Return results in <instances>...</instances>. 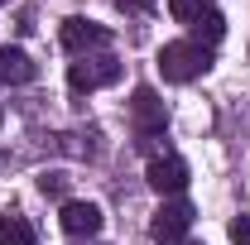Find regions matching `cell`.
<instances>
[{
	"label": "cell",
	"instance_id": "cell-1",
	"mask_svg": "<svg viewBox=\"0 0 250 245\" xmlns=\"http://www.w3.org/2000/svg\"><path fill=\"white\" fill-rule=\"evenodd\" d=\"M212 67V48L207 43H192V39H178V43H164L159 48V77L164 82H192Z\"/></svg>",
	"mask_w": 250,
	"mask_h": 245
},
{
	"label": "cell",
	"instance_id": "cell-2",
	"mask_svg": "<svg viewBox=\"0 0 250 245\" xmlns=\"http://www.w3.org/2000/svg\"><path fill=\"white\" fill-rule=\"evenodd\" d=\"M111 82H121V62L116 58H82L67 67L72 92H96V87H111Z\"/></svg>",
	"mask_w": 250,
	"mask_h": 245
},
{
	"label": "cell",
	"instance_id": "cell-3",
	"mask_svg": "<svg viewBox=\"0 0 250 245\" xmlns=\"http://www.w3.org/2000/svg\"><path fill=\"white\" fill-rule=\"evenodd\" d=\"M188 226H192V207H188L183 197H178V202H164V207L154 212V221H149V241L178 245L188 236Z\"/></svg>",
	"mask_w": 250,
	"mask_h": 245
},
{
	"label": "cell",
	"instance_id": "cell-4",
	"mask_svg": "<svg viewBox=\"0 0 250 245\" xmlns=\"http://www.w3.org/2000/svg\"><path fill=\"white\" fill-rule=\"evenodd\" d=\"M58 39H62V48H67V53H87V48H106V43H111V29H106V24H96V20L72 15V20H62Z\"/></svg>",
	"mask_w": 250,
	"mask_h": 245
},
{
	"label": "cell",
	"instance_id": "cell-5",
	"mask_svg": "<svg viewBox=\"0 0 250 245\" xmlns=\"http://www.w3.org/2000/svg\"><path fill=\"white\" fill-rule=\"evenodd\" d=\"M145 178H149V187H154V192H183L192 173H188V163L178 159V154H164V159H149Z\"/></svg>",
	"mask_w": 250,
	"mask_h": 245
},
{
	"label": "cell",
	"instance_id": "cell-6",
	"mask_svg": "<svg viewBox=\"0 0 250 245\" xmlns=\"http://www.w3.org/2000/svg\"><path fill=\"white\" fill-rule=\"evenodd\" d=\"M130 111H135V130H140V135H159V130L168 125V111H164V101H159L149 87H140V92H135Z\"/></svg>",
	"mask_w": 250,
	"mask_h": 245
},
{
	"label": "cell",
	"instance_id": "cell-7",
	"mask_svg": "<svg viewBox=\"0 0 250 245\" xmlns=\"http://www.w3.org/2000/svg\"><path fill=\"white\" fill-rule=\"evenodd\" d=\"M58 221H62L67 236L82 241V236H96V231H101V207H96V202H62Z\"/></svg>",
	"mask_w": 250,
	"mask_h": 245
},
{
	"label": "cell",
	"instance_id": "cell-8",
	"mask_svg": "<svg viewBox=\"0 0 250 245\" xmlns=\"http://www.w3.org/2000/svg\"><path fill=\"white\" fill-rule=\"evenodd\" d=\"M34 77H39V67H34V58L24 53V48H5V53H0V82L24 87V82H34Z\"/></svg>",
	"mask_w": 250,
	"mask_h": 245
},
{
	"label": "cell",
	"instance_id": "cell-9",
	"mask_svg": "<svg viewBox=\"0 0 250 245\" xmlns=\"http://www.w3.org/2000/svg\"><path fill=\"white\" fill-rule=\"evenodd\" d=\"M0 245H34V226L24 221V216L5 212L0 216Z\"/></svg>",
	"mask_w": 250,
	"mask_h": 245
},
{
	"label": "cell",
	"instance_id": "cell-10",
	"mask_svg": "<svg viewBox=\"0 0 250 245\" xmlns=\"http://www.w3.org/2000/svg\"><path fill=\"white\" fill-rule=\"evenodd\" d=\"M207 10H212V0H168V15H173L178 24H197Z\"/></svg>",
	"mask_w": 250,
	"mask_h": 245
},
{
	"label": "cell",
	"instance_id": "cell-11",
	"mask_svg": "<svg viewBox=\"0 0 250 245\" xmlns=\"http://www.w3.org/2000/svg\"><path fill=\"white\" fill-rule=\"evenodd\" d=\"M192 29H197V39H207V43H217L221 34H226V20H221L217 10H207V15H202V20H197Z\"/></svg>",
	"mask_w": 250,
	"mask_h": 245
},
{
	"label": "cell",
	"instance_id": "cell-12",
	"mask_svg": "<svg viewBox=\"0 0 250 245\" xmlns=\"http://www.w3.org/2000/svg\"><path fill=\"white\" fill-rule=\"evenodd\" d=\"M226 236H231V245H250V212H241L231 226H226Z\"/></svg>",
	"mask_w": 250,
	"mask_h": 245
},
{
	"label": "cell",
	"instance_id": "cell-13",
	"mask_svg": "<svg viewBox=\"0 0 250 245\" xmlns=\"http://www.w3.org/2000/svg\"><path fill=\"white\" fill-rule=\"evenodd\" d=\"M39 187H43L48 197H58V192H62V178H58V173H43V178H39Z\"/></svg>",
	"mask_w": 250,
	"mask_h": 245
},
{
	"label": "cell",
	"instance_id": "cell-14",
	"mask_svg": "<svg viewBox=\"0 0 250 245\" xmlns=\"http://www.w3.org/2000/svg\"><path fill=\"white\" fill-rule=\"evenodd\" d=\"M116 5H121V10H130V15H140V10H149L154 0H116Z\"/></svg>",
	"mask_w": 250,
	"mask_h": 245
},
{
	"label": "cell",
	"instance_id": "cell-15",
	"mask_svg": "<svg viewBox=\"0 0 250 245\" xmlns=\"http://www.w3.org/2000/svg\"><path fill=\"white\" fill-rule=\"evenodd\" d=\"M178 245H197V241H178Z\"/></svg>",
	"mask_w": 250,
	"mask_h": 245
},
{
	"label": "cell",
	"instance_id": "cell-16",
	"mask_svg": "<svg viewBox=\"0 0 250 245\" xmlns=\"http://www.w3.org/2000/svg\"><path fill=\"white\" fill-rule=\"evenodd\" d=\"M0 5H10V0H0Z\"/></svg>",
	"mask_w": 250,
	"mask_h": 245
},
{
	"label": "cell",
	"instance_id": "cell-17",
	"mask_svg": "<svg viewBox=\"0 0 250 245\" xmlns=\"http://www.w3.org/2000/svg\"><path fill=\"white\" fill-rule=\"evenodd\" d=\"M0 121H5V116H0Z\"/></svg>",
	"mask_w": 250,
	"mask_h": 245
}]
</instances>
